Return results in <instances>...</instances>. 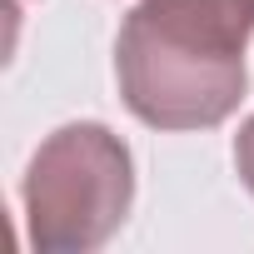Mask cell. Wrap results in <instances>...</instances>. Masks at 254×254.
<instances>
[{"mask_svg":"<svg viewBox=\"0 0 254 254\" xmlns=\"http://www.w3.org/2000/svg\"><path fill=\"white\" fill-rule=\"evenodd\" d=\"M254 0H135L115 35L120 100L150 130H214L244 90Z\"/></svg>","mask_w":254,"mask_h":254,"instance_id":"1","label":"cell"},{"mask_svg":"<svg viewBox=\"0 0 254 254\" xmlns=\"http://www.w3.org/2000/svg\"><path fill=\"white\" fill-rule=\"evenodd\" d=\"M25 239L35 254H95L135 204V160L110 125L70 120L40 140L20 180Z\"/></svg>","mask_w":254,"mask_h":254,"instance_id":"2","label":"cell"},{"mask_svg":"<svg viewBox=\"0 0 254 254\" xmlns=\"http://www.w3.org/2000/svg\"><path fill=\"white\" fill-rule=\"evenodd\" d=\"M234 170H239V185L254 194V115L239 125V135H234Z\"/></svg>","mask_w":254,"mask_h":254,"instance_id":"3","label":"cell"},{"mask_svg":"<svg viewBox=\"0 0 254 254\" xmlns=\"http://www.w3.org/2000/svg\"><path fill=\"white\" fill-rule=\"evenodd\" d=\"M15 5H20V0H15Z\"/></svg>","mask_w":254,"mask_h":254,"instance_id":"4","label":"cell"}]
</instances>
